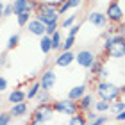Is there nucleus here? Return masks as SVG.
I'll return each mask as SVG.
<instances>
[{"instance_id":"f257e3e1","label":"nucleus","mask_w":125,"mask_h":125,"mask_svg":"<svg viewBox=\"0 0 125 125\" xmlns=\"http://www.w3.org/2000/svg\"><path fill=\"white\" fill-rule=\"evenodd\" d=\"M104 55L107 59H125V38L123 36H105V41L102 45Z\"/></svg>"},{"instance_id":"f03ea898","label":"nucleus","mask_w":125,"mask_h":125,"mask_svg":"<svg viewBox=\"0 0 125 125\" xmlns=\"http://www.w3.org/2000/svg\"><path fill=\"white\" fill-rule=\"evenodd\" d=\"M95 95L100 100H107V102H115L118 98H122L120 86L111 82V81H96L95 82Z\"/></svg>"},{"instance_id":"7ed1b4c3","label":"nucleus","mask_w":125,"mask_h":125,"mask_svg":"<svg viewBox=\"0 0 125 125\" xmlns=\"http://www.w3.org/2000/svg\"><path fill=\"white\" fill-rule=\"evenodd\" d=\"M36 16L34 18H38L41 23L45 25H50V23H55V21H59V13H57V7L52 4H47V2H39L38 7H36Z\"/></svg>"},{"instance_id":"20e7f679","label":"nucleus","mask_w":125,"mask_h":125,"mask_svg":"<svg viewBox=\"0 0 125 125\" xmlns=\"http://www.w3.org/2000/svg\"><path fill=\"white\" fill-rule=\"evenodd\" d=\"M52 107L55 113H59V115H64V116H75L79 113V104L77 102L70 100L66 96V98H59V100H54L52 102Z\"/></svg>"},{"instance_id":"39448f33","label":"nucleus","mask_w":125,"mask_h":125,"mask_svg":"<svg viewBox=\"0 0 125 125\" xmlns=\"http://www.w3.org/2000/svg\"><path fill=\"white\" fill-rule=\"evenodd\" d=\"M105 16L109 20V23H115V25L125 21V11H123V7L120 5L118 0H111L109 2V5L105 9Z\"/></svg>"},{"instance_id":"423d86ee","label":"nucleus","mask_w":125,"mask_h":125,"mask_svg":"<svg viewBox=\"0 0 125 125\" xmlns=\"http://www.w3.org/2000/svg\"><path fill=\"white\" fill-rule=\"evenodd\" d=\"M54 115H55V111H54L52 104H38L34 107V111H32L34 120H39V122H45V123L52 122Z\"/></svg>"},{"instance_id":"0eeeda50","label":"nucleus","mask_w":125,"mask_h":125,"mask_svg":"<svg viewBox=\"0 0 125 125\" xmlns=\"http://www.w3.org/2000/svg\"><path fill=\"white\" fill-rule=\"evenodd\" d=\"M75 61H77V64L81 66V68H84V70H89V68L95 64L96 55H95V52H91V50L82 48V50H79V52L75 54Z\"/></svg>"},{"instance_id":"6e6552de","label":"nucleus","mask_w":125,"mask_h":125,"mask_svg":"<svg viewBox=\"0 0 125 125\" xmlns=\"http://www.w3.org/2000/svg\"><path fill=\"white\" fill-rule=\"evenodd\" d=\"M55 82H57V75L54 70H45L39 77V84H41L43 91H52L55 88Z\"/></svg>"},{"instance_id":"1a4fd4ad","label":"nucleus","mask_w":125,"mask_h":125,"mask_svg":"<svg viewBox=\"0 0 125 125\" xmlns=\"http://www.w3.org/2000/svg\"><path fill=\"white\" fill-rule=\"evenodd\" d=\"M13 4V14H23V13H31L32 14V11H36L38 5L36 4H31L29 0H14V2H11Z\"/></svg>"},{"instance_id":"9d476101","label":"nucleus","mask_w":125,"mask_h":125,"mask_svg":"<svg viewBox=\"0 0 125 125\" xmlns=\"http://www.w3.org/2000/svg\"><path fill=\"white\" fill-rule=\"evenodd\" d=\"M88 21L91 25H95L96 29H105V27L109 25V20H107L105 13H100V11H91V13L88 14Z\"/></svg>"},{"instance_id":"9b49d317","label":"nucleus","mask_w":125,"mask_h":125,"mask_svg":"<svg viewBox=\"0 0 125 125\" xmlns=\"http://www.w3.org/2000/svg\"><path fill=\"white\" fill-rule=\"evenodd\" d=\"M27 31H29L31 34H34V36H39V38H43L45 36V32H47V25L41 23L38 18H31V21L27 23Z\"/></svg>"},{"instance_id":"f8f14e48","label":"nucleus","mask_w":125,"mask_h":125,"mask_svg":"<svg viewBox=\"0 0 125 125\" xmlns=\"http://www.w3.org/2000/svg\"><path fill=\"white\" fill-rule=\"evenodd\" d=\"M77 104H79V113H82V115L93 111V107H95V96H93V93H86Z\"/></svg>"},{"instance_id":"ddd939ff","label":"nucleus","mask_w":125,"mask_h":125,"mask_svg":"<svg viewBox=\"0 0 125 125\" xmlns=\"http://www.w3.org/2000/svg\"><path fill=\"white\" fill-rule=\"evenodd\" d=\"M7 102L11 105H16V104H21V102H27V96H25V89L21 88H16L13 89L9 95H7Z\"/></svg>"},{"instance_id":"4468645a","label":"nucleus","mask_w":125,"mask_h":125,"mask_svg":"<svg viewBox=\"0 0 125 125\" xmlns=\"http://www.w3.org/2000/svg\"><path fill=\"white\" fill-rule=\"evenodd\" d=\"M86 93H88V86L86 84H77V86H73L70 91H68V98L73 100V102H79Z\"/></svg>"},{"instance_id":"2eb2a0df","label":"nucleus","mask_w":125,"mask_h":125,"mask_svg":"<svg viewBox=\"0 0 125 125\" xmlns=\"http://www.w3.org/2000/svg\"><path fill=\"white\" fill-rule=\"evenodd\" d=\"M73 61H75V54L73 52H61L57 57H55V66L66 68V66H70Z\"/></svg>"},{"instance_id":"dca6fc26","label":"nucleus","mask_w":125,"mask_h":125,"mask_svg":"<svg viewBox=\"0 0 125 125\" xmlns=\"http://www.w3.org/2000/svg\"><path fill=\"white\" fill-rule=\"evenodd\" d=\"M27 111H29V104L27 102H21V104H16V105H11V111L9 115L13 118H21L27 115Z\"/></svg>"},{"instance_id":"f3484780","label":"nucleus","mask_w":125,"mask_h":125,"mask_svg":"<svg viewBox=\"0 0 125 125\" xmlns=\"http://www.w3.org/2000/svg\"><path fill=\"white\" fill-rule=\"evenodd\" d=\"M109 109H111V102L100 100V98L95 100V107H93L95 113H98V115H107V113H109Z\"/></svg>"},{"instance_id":"a211bd4d","label":"nucleus","mask_w":125,"mask_h":125,"mask_svg":"<svg viewBox=\"0 0 125 125\" xmlns=\"http://www.w3.org/2000/svg\"><path fill=\"white\" fill-rule=\"evenodd\" d=\"M41 91V84H39V81H34V84H31L29 89L25 91V96H27V100H34L38 96V93Z\"/></svg>"},{"instance_id":"6ab92c4d","label":"nucleus","mask_w":125,"mask_h":125,"mask_svg":"<svg viewBox=\"0 0 125 125\" xmlns=\"http://www.w3.org/2000/svg\"><path fill=\"white\" fill-rule=\"evenodd\" d=\"M34 100H36L38 104H52V102H54V98H52V95H50V91H43V89L38 93V96H36Z\"/></svg>"},{"instance_id":"aec40b11","label":"nucleus","mask_w":125,"mask_h":125,"mask_svg":"<svg viewBox=\"0 0 125 125\" xmlns=\"http://www.w3.org/2000/svg\"><path fill=\"white\" fill-rule=\"evenodd\" d=\"M39 47H41V52L43 54H48V52H52V39H50V36H45L41 38V41H39Z\"/></svg>"},{"instance_id":"412c9836","label":"nucleus","mask_w":125,"mask_h":125,"mask_svg":"<svg viewBox=\"0 0 125 125\" xmlns=\"http://www.w3.org/2000/svg\"><path fill=\"white\" fill-rule=\"evenodd\" d=\"M122 111H125V102L122 100V98H118V100H115V102H111V109H109V113H113V115H118V113H122Z\"/></svg>"},{"instance_id":"4be33fe9","label":"nucleus","mask_w":125,"mask_h":125,"mask_svg":"<svg viewBox=\"0 0 125 125\" xmlns=\"http://www.w3.org/2000/svg\"><path fill=\"white\" fill-rule=\"evenodd\" d=\"M75 21H77V14H68L62 21H59V27H61V29H66V31H68L72 25H75Z\"/></svg>"},{"instance_id":"5701e85b","label":"nucleus","mask_w":125,"mask_h":125,"mask_svg":"<svg viewBox=\"0 0 125 125\" xmlns=\"http://www.w3.org/2000/svg\"><path fill=\"white\" fill-rule=\"evenodd\" d=\"M68 125H88V120H86V116H84L82 113H77L75 116H70Z\"/></svg>"},{"instance_id":"b1692460","label":"nucleus","mask_w":125,"mask_h":125,"mask_svg":"<svg viewBox=\"0 0 125 125\" xmlns=\"http://www.w3.org/2000/svg\"><path fill=\"white\" fill-rule=\"evenodd\" d=\"M75 41L77 38H72V36H66V39L62 41V47H61V52H72V48L75 47Z\"/></svg>"},{"instance_id":"393cba45","label":"nucleus","mask_w":125,"mask_h":125,"mask_svg":"<svg viewBox=\"0 0 125 125\" xmlns=\"http://www.w3.org/2000/svg\"><path fill=\"white\" fill-rule=\"evenodd\" d=\"M50 39H52V50H61V47H62L61 31H57L55 34H52V36H50Z\"/></svg>"},{"instance_id":"a878e982","label":"nucleus","mask_w":125,"mask_h":125,"mask_svg":"<svg viewBox=\"0 0 125 125\" xmlns=\"http://www.w3.org/2000/svg\"><path fill=\"white\" fill-rule=\"evenodd\" d=\"M31 18H32L31 13H23V14H18V16H16V21H18L20 27H27V23L31 21Z\"/></svg>"},{"instance_id":"bb28decb","label":"nucleus","mask_w":125,"mask_h":125,"mask_svg":"<svg viewBox=\"0 0 125 125\" xmlns=\"http://www.w3.org/2000/svg\"><path fill=\"white\" fill-rule=\"evenodd\" d=\"M18 43H20V34H13V36L9 38V41H7V50H13L18 47Z\"/></svg>"},{"instance_id":"cd10ccee","label":"nucleus","mask_w":125,"mask_h":125,"mask_svg":"<svg viewBox=\"0 0 125 125\" xmlns=\"http://www.w3.org/2000/svg\"><path fill=\"white\" fill-rule=\"evenodd\" d=\"M13 116L9 115V111H2L0 113V125H11Z\"/></svg>"},{"instance_id":"c85d7f7f","label":"nucleus","mask_w":125,"mask_h":125,"mask_svg":"<svg viewBox=\"0 0 125 125\" xmlns=\"http://www.w3.org/2000/svg\"><path fill=\"white\" fill-rule=\"evenodd\" d=\"M102 68H104V61H100V59H96L95 61V64L89 68V70H91V73L93 75H98V73L102 72Z\"/></svg>"},{"instance_id":"c756f323","label":"nucleus","mask_w":125,"mask_h":125,"mask_svg":"<svg viewBox=\"0 0 125 125\" xmlns=\"http://www.w3.org/2000/svg\"><path fill=\"white\" fill-rule=\"evenodd\" d=\"M107 120H109V116H105V115H98V118H96V120L89 122L88 125H105Z\"/></svg>"},{"instance_id":"7c9ffc66","label":"nucleus","mask_w":125,"mask_h":125,"mask_svg":"<svg viewBox=\"0 0 125 125\" xmlns=\"http://www.w3.org/2000/svg\"><path fill=\"white\" fill-rule=\"evenodd\" d=\"M68 11H70V4H68V0H64L61 5H57V13H59V16H64Z\"/></svg>"},{"instance_id":"2f4dec72","label":"nucleus","mask_w":125,"mask_h":125,"mask_svg":"<svg viewBox=\"0 0 125 125\" xmlns=\"http://www.w3.org/2000/svg\"><path fill=\"white\" fill-rule=\"evenodd\" d=\"M59 31V21H55V23H50V25H47V36H52V34H55Z\"/></svg>"},{"instance_id":"473e14b6","label":"nucleus","mask_w":125,"mask_h":125,"mask_svg":"<svg viewBox=\"0 0 125 125\" xmlns=\"http://www.w3.org/2000/svg\"><path fill=\"white\" fill-rule=\"evenodd\" d=\"M79 31H81V25H79V23H75V25H72L70 29H68V32H66V36L77 38V34H79Z\"/></svg>"},{"instance_id":"72a5a7b5","label":"nucleus","mask_w":125,"mask_h":125,"mask_svg":"<svg viewBox=\"0 0 125 125\" xmlns=\"http://www.w3.org/2000/svg\"><path fill=\"white\" fill-rule=\"evenodd\" d=\"M98 81H109V70L104 66L102 68V72L98 73Z\"/></svg>"},{"instance_id":"f704fd0d","label":"nucleus","mask_w":125,"mask_h":125,"mask_svg":"<svg viewBox=\"0 0 125 125\" xmlns=\"http://www.w3.org/2000/svg\"><path fill=\"white\" fill-rule=\"evenodd\" d=\"M9 86V82H7V79H5L4 75H0V93H4L5 89H7Z\"/></svg>"},{"instance_id":"c9c22d12","label":"nucleus","mask_w":125,"mask_h":125,"mask_svg":"<svg viewBox=\"0 0 125 125\" xmlns=\"http://www.w3.org/2000/svg\"><path fill=\"white\" fill-rule=\"evenodd\" d=\"M86 120H88V123L89 122H93V120H96V118H98V113H95V111H89V113H86Z\"/></svg>"},{"instance_id":"e433bc0d","label":"nucleus","mask_w":125,"mask_h":125,"mask_svg":"<svg viewBox=\"0 0 125 125\" xmlns=\"http://www.w3.org/2000/svg\"><path fill=\"white\" fill-rule=\"evenodd\" d=\"M84 0H68V4H70V9H77V7H81Z\"/></svg>"},{"instance_id":"4c0bfd02","label":"nucleus","mask_w":125,"mask_h":125,"mask_svg":"<svg viewBox=\"0 0 125 125\" xmlns=\"http://www.w3.org/2000/svg\"><path fill=\"white\" fill-rule=\"evenodd\" d=\"M13 14V4H7L4 7V13H2V16H5V18H7V16H11Z\"/></svg>"},{"instance_id":"58836bf2","label":"nucleus","mask_w":125,"mask_h":125,"mask_svg":"<svg viewBox=\"0 0 125 125\" xmlns=\"http://www.w3.org/2000/svg\"><path fill=\"white\" fill-rule=\"evenodd\" d=\"M115 120H116V122H120V123H123V122H125V111L118 113V115L115 116Z\"/></svg>"},{"instance_id":"ea45409f","label":"nucleus","mask_w":125,"mask_h":125,"mask_svg":"<svg viewBox=\"0 0 125 125\" xmlns=\"http://www.w3.org/2000/svg\"><path fill=\"white\" fill-rule=\"evenodd\" d=\"M29 125H47V123H45V122H39V120H34V118H32V120L29 122Z\"/></svg>"},{"instance_id":"a19ab883","label":"nucleus","mask_w":125,"mask_h":125,"mask_svg":"<svg viewBox=\"0 0 125 125\" xmlns=\"http://www.w3.org/2000/svg\"><path fill=\"white\" fill-rule=\"evenodd\" d=\"M4 7H5V5H4V2H0V13H4Z\"/></svg>"},{"instance_id":"79ce46f5","label":"nucleus","mask_w":125,"mask_h":125,"mask_svg":"<svg viewBox=\"0 0 125 125\" xmlns=\"http://www.w3.org/2000/svg\"><path fill=\"white\" fill-rule=\"evenodd\" d=\"M120 91H122V95H125V84H123V86H120Z\"/></svg>"},{"instance_id":"37998d69","label":"nucleus","mask_w":125,"mask_h":125,"mask_svg":"<svg viewBox=\"0 0 125 125\" xmlns=\"http://www.w3.org/2000/svg\"><path fill=\"white\" fill-rule=\"evenodd\" d=\"M123 72H125V59H123Z\"/></svg>"},{"instance_id":"c03bdc74","label":"nucleus","mask_w":125,"mask_h":125,"mask_svg":"<svg viewBox=\"0 0 125 125\" xmlns=\"http://www.w3.org/2000/svg\"><path fill=\"white\" fill-rule=\"evenodd\" d=\"M2 18H4V16H2V13H0V20H2Z\"/></svg>"},{"instance_id":"a18cd8bd","label":"nucleus","mask_w":125,"mask_h":125,"mask_svg":"<svg viewBox=\"0 0 125 125\" xmlns=\"http://www.w3.org/2000/svg\"><path fill=\"white\" fill-rule=\"evenodd\" d=\"M123 38H125V36H123Z\"/></svg>"}]
</instances>
